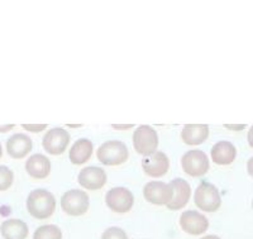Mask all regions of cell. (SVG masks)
I'll use <instances>...</instances> for the list:
<instances>
[{"label":"cell","instance_id":"obj_1","mask_svg":"<svg viewBox=\"0 0 253 239\" xmlns=\"http://www.w3.org/2000/svg\"><path fill=\"white\" fill-rule=\"evenodd\" d=\"M27 209L36 219H47L56 210V199L44 189L33 190L27 199Z\"/></svg>","mask_w":253,"mask_h":239},{"label":"cell","instance_id":"obj_2","mask_svg":"<svg viewBox=\"0 0 253 239\" xmlns=\"http://www.w3.org/2000/svg\"><path fill=\"white\" fill-rule=\"evenodd\" d=\"M194 202L196 206L207 213H214L220 207L221 198L215 185L210 182H202L195 190Z\"/></svg>","mask_w":253,"mask_h":239},{"label":"cell","instance_id":"obj_3","mask_svg":"<svg viewBox=\"0 0 253 239\" xmlns=\"http://www.w3.org/2000/svg\"><path fill=\"white\" fill-rule=\"evenodd\" d=\"M99 161L107 166H118L128 159V148L121 141H108L98 148L96 152Z\"/></svg>","mask_w":253,"mask_h":239},{"label":"cell","instance_id":"obj_4","mask_svg":"<svg viewBox=\"0 0 253 239\" xmlns=\"http://www.w3.org/2000/svg\"><path fill=\"white\" fill-rule=\"evenodd\" d=\"M133 146L139 155L146 157L153 155L158 147L157 132L150 125H139L133 133Z\"/></svg>","mask_w":253,"mask_h":239},{"label":"cell","instance_id":"obj_5","mask_svg":"<svg viewBox=\"0 0 253 239\" xmlns=\"http://www.w3.org/2000/svg\"><path fill=\"white\" fill-rule=\"evenodd\" d=\"M89 195L85 191L78 190V189L66 191L61 198V207L67 215H84L89 209Z\"/></svg>","mask_w":253,"mask_h":239},{"label":"cell","instance_id":"obj_6","mask_svg":"<svg viewBox=\"0 0 253 239\" xmlns=\"http://www.w3.org/2000/svg\"><path fill=\"white\" fill-rule=\"evenodd\" d=\"M182 170L185 173L193 177L204 176L209 170V159L205 152L200 150L187 151L181 159Z\"/></svg>","mask_w":253,"mask_h":239},{"label":"cell","instance_id":"obj_7","mask_svg":"<svg viewBox=\"0 0 253 239\" xmlns=\"http://www.w3.org/2000/svg\"><path fill=\"white\" fill-rule=\"evenodd\" d=\"M105 202L108 207L114 213L124 214L132 209L134 204V196L130 190L126 188L110 189L105 196Z\"/></svg>","mask_w":253,"mask_h":239},{"label":"cell","instance_id":"obj_8","mask_svg":"<svg viewBox=\"0 0 253 239\" xmlns=\"http://www.w3.org/2000/svg\"><path fill=\"white\" fill-rule=\"evenodd\" d=\"M70 143V134L63 128H52L44 134L43 148L47 153L53 156L62 155Z\"/></svg>","mask_w":253,"mask_h":239},{"label":"cell","instance_id":"obj_9","mask_svg":"<svg viewBox=\"0 0 253 239\" xmlns=\"http://www.w3.org/2000/svg\"><path fill=\"white\" fill-rule=\"evenodd\" d=\"M144 199L155 205H169L172 200L173 191L170 184L151 181L143 189Z\"/></svg>","mask_w":253,"mask_h":239},{"label":"cell","instance_id":"obj_10","mask_svg":"<svg viewBox=\"0 0 253 239\" xmlns=\"http://www.w3.org/2000/svg\"><path fill=\"white\" fill-rule=\"evenodd\" d=\"M180 225L182 231L190 236H202L209 228V220L202 213L187 210L180 216Z\"/></svg>","mask_w":253,"mask_h":239},{"label":"cell","instance_id":"obj_11","mask_svg":"<svg viewBox=\"0 0 253 239\" xmlns=\"http://www.w3.org/2000/svg\"><path fill=\"white\" fill-rule=\"evenodd\" d=\"M78 181L87 190H100L107 182V173L98 166H87L80 171Z\"/></svg>","mask_w":253,"mask_h":239},{"label":"cell","instance_id":"obj_12","mask_svg":"<svg viewBox=\"0 0 253 239\" xmlns=\"http://www.w3.org/2000/svg\"><path fill=\"white\" fill-rule=\"evenodd\" d=\"M142 167L146 175L151 177H161L169 171L170 161L164 152H156L142 161Z\"/></svg>","mask_w":253,"mask_h":239},{"label":"cell","instance_id":"obj_13","mask_svg":"<svg viewBox=\"0 0 253 239\" xmlns=\"http://www.w3.org/2000/svg\"><path fill=\"white\" fill-rule=\"evenodd\" d=\"M171 188H172L173 195L172 200L167 207L170 210H180L185 205L189 202L190 195H191V188L185 180L175 179L170 182Z\"/></svg>","mask_w":253,"mask_h":239},{"label":"cell","instance_id":"obj_14","mask_svg":"<svg viewBox=\"0 0 253 239\" xmlns=\"http://www.w3.org/2000/svg\"><path fill=\"white\" fill-rule=\"evenodd\" d=\"M32 139L27 134L17 133L6 141V151L13 159H23L32 151Z\"/></svg>","mask_w":253,"mask_h":239},{"label":"cell","instance_id":"obj_15","mask_svg":"<svg viewBox=\"0 0 253 239\" xmlns=\"http://www.w3.org/2000/svg\"><path fill=\"white\" fill-rule=\"evenodd\" d=\"M26 170L35 179H46L51 172V161L46 156L37 153L27 159Z\"/></svg>","mask_w":253,"mask_h":239},{"label":"cell","instance_id":"obj_16","mask_svg":"<svg viewBox=\"0 0 253 239\" xmlns=\"http://www.w3.org/2000/svg\"><path fill=\"white\" fill-rule=\"evenodd\" d=\"M210 155H211V159L216 164L227 166V164H230L236 159L237 150L233 143H230L228 141H220L214 144Z\"/></svg>","mask_w":253,"mask_h":239},{"label":"cell","instance_id":"obj_17","mask_svg":"<svg viewBox=\"0 0 253 239\" xmlns=\"http://www.w3.org/2000/svg\"><path fill=\"white\" fill-rule=\"evenodd\" d=\"M209 136L207 124H187L182 128L181 138L187 146H199Z\"/></svg>","mask_w":253,"mask_h":239},{"label":"cell","instance_id":"obj_18","mask_svg":"<svg viewBox=\"0 0 253 239\" xmlns=\"http://www.w3.org/2000/svg\"><path fill=\"white\" fill-rule=\"evenodd\" d=\"M94 151V146L90 139L81 138L74 143L70 150V161L74 164H84L90 159Z\"/></svg>","mask_w":253,"mask_h":239},{"label":"cell","instance_id":"obj_19","mask_svg":"<svg viewBox=\"0 0 253 239\" xmlns=\"http://www.w3.org/2000/svg\"><path fill=\"white\" fill-rule=\"evenodd\" d=\"M0 232L4 239H26L28 237V225L20 219H9L1 224Z\"/></svg>","mask_w":253,"mask_h":239},{"label":"cell","instance_id":"obj_20","mask_svg":"<svg viewBox=\"0 0 253 239\" xmlns=\"http://www.w3.org/2000/svg\"><path fill=\"white\" fill-rule=\"evenodd\" d=\"M33 239H62V232L57 225H41L36 229Z\"/></svg>","mask_w":253,"mask_h":239},{"label":"cell","instance_id":"obj_21","mask_svg":"<svg viewBox=\"0 0 253 239\" xmlns=\"http://www.w3.org/2000/svg\"><path fill=\"white\" fill-rule=\"evenodd\" d=\"M14 175L6 166H0V191L8 190L13 184Z\"/></svg>","mask_w":253,"mask_h":239},{"label":"cell","instance_id":"obj_22","mask_svg":"<svg viewBox=\"0 0 253 239\" xmlns=\"http://www.w3.org/2000/svg\"><path fill=\"white\" fill-rule=\"evenodd\" d=\"M101 239H128V236L122 228L110 227L104 232Z\"/></svg>","mask_w":253,"mask_h":239},{"label":"cell","instance_id":"obj_23","mask_svg":"<svg viewBox=\"0 0 253 239\" xmlns=\"http://www.w3.org/2000/svg\"><path fill=\"white\" fill-rule=\"evenodd\" d=\"M22 127L24 129L29 130V132H33V133H40L42 132L43 129L47 128V124H37V125H29V124H22Z\"/></svg>","mask_w":253,"mask_h":239},{"label":"cell","instance_id":"obj_24","mask_svg":"<svg viewBox=\"0 0 253 239\" xmlns=\"http://www.w3.org/2000/svg\"><path fill=\"white\" fill-rule=\"evenodd\" d=\"M247 171L251 176L253 177V157H251L247 162Z\"/></svg>","mask_w":253,"mask_h":239},{"label":"cell","instance_id":"obj_25","mask_svg":"<svg viewBox=\"0 0 253 239\" xmlns=\"http://www.w3.org/2000/svg\"><path fill=\"white\" fill-rule=\"evenodd\" d=\"M247 138H248V143H250L251 147L253 148V125L250 128V132H248Z\"/></svg>","mask_w":253,"mask_h":239},{"label":"cell","instance_id":"obj_26","mask_svg":"<svg viewBox=\"0 0 253 239\" xmlns=\"http://www.w3.org/2000/svg\"><path fill=\"white\" fill-rule=\"evenodd\" d=\"M13 128H14V124H9V125H5V127H0V132L5 133L8 132V130L13 129Z\"/></svg>","mask_w":253,"mask_h":239},{"label":"cell","instance_id":"obj_27","mask_svg":"<svg viewBox=\"0 0 253 239\" xmlns=\"http://www.w3.org/2000/svg\"><path fill=\"white\" fill-rule=\"evenodd\" d=\"M113 128H114V129H129V128H132V125H114V124H113Z\"/></svg>","mask_w":253,"mask_h":239},{"label":"cell","instance_id":"obj_28","mask_svg":"<svg viewBox=\"0 0 253 239\" xmlns=\"http://www.w3.org/2000/svg\"><path fill=\"white\" fill-rule=\"evenodd\" d=\"M225 128H228V129H245L246 125H239V127H233V125H228V124H225L224 125Z\"/></svg>","mask_w":253,"mask_h":239},{"label":"cell","instance_id":"obj_29","mask_svg":"<svg viewBox=\"0 0 253 239\" xmlns=\"http://www.w3.org/2000/svg\"><path fill=\"white\" fill-rule=\"evenodd\" d=\"M202 239H220L218 236H205Z\"/></svg>","mask_w":253,"mask_h":239},{"label":"cell","instance_id":"obj_30","mask_svg":"<svg viewBox=\"0 0 253 239\" xmlns=\"http://www.w3.org/2000/svg\"><path fill=\"white\" fill-rule=\"evenodd\" d=\"M1 155H3V148H1V144H0V159H1Z\"/></svg>","mask_w":253,"mask_h":239},{"label":"cell","instance_id":"obj_31","mask_svg":"<svg viewBox=\"0 0 253 239\" xmlns=\"http://www.w3.org/2000/svg\"><path fill=\"white\" fill-rule=\"evenodd\" d=\"M252 207H253V200H252Z\"/></svg>","mask_w":253,"mask_h":239}]
</instances>
